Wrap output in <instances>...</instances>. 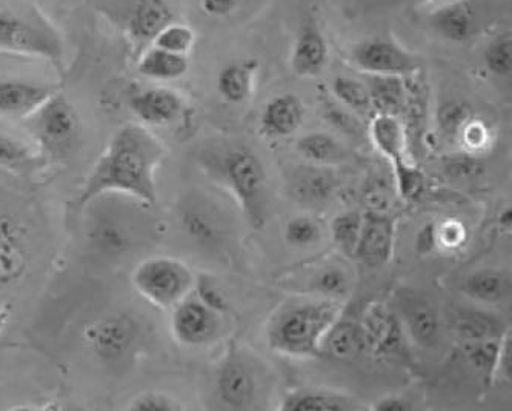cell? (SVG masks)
Listing matches in <instances>:
<instances>
[{
  "label": "cell",
  "instance_id": "cell-1",
  "mask_svg": "<svg viewBox=\"0 0 512 411\" xmlns=\"http://www.w3.org/2000/svg\"><path fill=\"white\" fill-rule=\"evenodd\" d=\"M162 142L142 124L120 127L87 176L77 205L105 196H127L150 207L157 202L156 170L165 158Z\"/></svg>",
  "mask_w": 512,
  "mask_h": 411
},
{
  "label": "cell",
  "instance_id": "cell-2",
  "mask_svg": "<svg viewBox=\"0 0 512 411\" xmlns=\"http://www.w3.org/2000/svg\"><path fill=\"white\" fill-rule=\"evenodd\" d=\"M342 316V302L334 299H299L282 305L271 318L266 338L280 355L316 358L334 322Z\"/></svg>",
  "mask_w": 512,
  "mask_h": 411
},
{
  "label": "cell",
  "instance_id": "cell-3",
  "mask_svg": "<svg viewBox=\"0 0 512 411\" xmlns=\"http://www.w3.org/2000/svg\"><path fill=\"white\" fill-rule=\"evenodd\" d=\"M0 50L64 64V41L30 0H0Z\"/></svg>",
  "mask_w": 512,
  "mask_h": 411
},
{
  "label": "cell",
  "instance_id": "cell-4",
  "mask_svg": "<svg viewBox=\"0 0 512 411\" xmlns=\"http://www.w3.org/2000/svg\"><path fill=\"white\" fill-rule=\"evenodd\" d=\"M25 125L42 161H65L79 141V117L67 97L59 91L30 114Z\"/></svg>",
  "mask_w": 512,
  "mask_h": 411
},
{
  "label": "cell",
  "instance_id": "cell-5",
  "mask_svg": "<svg viewBox=\"0 0 512 411\" xmlns=\"http://www.w3.org/2000/svg\"><path fill=\"white\" fill-rule=\"evenodd\" d=\"M223 184L230 188L243 214L254 228L266 221V171L259 156L250 148L233 147L219 161Z\"/></svg>",
  "mask_w": 512,
  "mask_h": 411
},
{
  "label": "cell",
  "instance_id": "cell-6",
  "mask_svg": "<svg viewBox=\"0 0 512 411\" xmlns=\"http://www.w3.org/2000/svg\"><path fill=\"white\" fill-rule=\"evenodd\" d=\"M137 293L154 307L171 310L190 296L196 276L185 262L170 256L143 259L131 274Z\"/></svg>",
  "mask_w": 512,
  "mask_h": 411
},
{
  "label": "cell",
  "instance_id": "cell-7",
  "mask_svg": "<svg viewBox=\"0 0 512 411\" xmlns=\"http://www.w3.org/2000/svg\"><path fill=\"white\" fill-rule=\"evenodd\" d=\"M97 7L139 44L153 42L173 22L167 0H97Z\"/></svg>",
  "mask_w": 512,
  "mask_h": 411
},
{
  "label": "cell",
  "instance_id": "cell-8",
  "mask_svg": "<svg viewBox=\"0 0 512 411\" xmlns=\"http://www.w3.org/2000/svg\"><path fill=\"white\" fill-rule=\"evenodd\" d=\"M88 350L105 364L125 361L133 353L139 339V324L124 313L97 318L84 331Z\"/></svg>",
  "mask_w": 512,
  "mask_h": 411
},
{
  "label": "cell",
  "instance_id": "cell-9",
  "mask_svg": "<svg viewBox=\"0 0 512 411\" xmlns=\"http://www.w3.org/2000/svg\"><path fill=\"white\" fill-rule=\"evenodd\" d=\"M359 325L365 351H370L377 356H393V358L406 355L408 335L405 327L399 316L389 310L386 305L379 302L371 304L363 313Z\"/></svg>",
  "mask_w": 512,
  "mask_h": 411
},
{
  "label": "cell",
  "instance_id": "cell-10",
  "mask_svg": "<svg viewBox=\"0 0 512 411\" xmlns=\"http://www.w3.org/2000/svg\"><path fill=\"white\" fill-rule=\"evenodd\" d=\"M171 315V331L177 342L187 347L210 344L219 336L222 315L199 298H187L174 305Z\"/></svg>",
  "mask_w": 512,
  "mask_h": 411
},
{
  "label": "cell",
  "instance_id": "cell-11",
  "mask_svg": "<svg viewBox=\"0 0 512 411\" xmlns=\"http://www.w3.org/2000/svg\"><path fill=\"white\" fill-rule=\"evenodd\" d=\"M397 219L383 211H366L354 258L370 268H382L396 250Z\"/></svg>",
  "mask_w": 512,
  "mask_h": 411
},
{
  "label": "cell",
  "instance_id": "cell-12",
  "mask_svg": "<svg viewBox=\"0 0 512 411\" xmlns=\"http://www.w3.org/2000/svg\"><path fill=\"white\" fill-rule=\"evenodd\" d=\"M353 62L366 74L383 76H413L420 70V61L414 54L394 42L374 39L354 47Z\"/></svg>",
  "mask_w": 512,
  "mask_h": 411
},
{
  "label": "cell",
  "instance_id": "cell-13",
  "mask_svg": "<svg viewBox=\"0 0 512 411\" xmlns=\"http://www.w3.org/2000/svg\"><path fill=\"white\" fill-rule=\"evenodd\" d=\"M216 390L223 404L234 410H248L259 395L256 371L239 353L231 351L217 371Z\"/></svg>",
  "mask_w": 512,
  "mask_h": 411
},
{
  "label": "cell",
  "instance_id": "cell-14",
  "mask_svg": "<svg viewBox=\"0 0 512 411\" xmlns=\"http://www.w3.org/2000/svg\"><path fill=\"white\" fill-rule=\"evenodd\" d=\"M399 301V318L406 335L422 347H436L442 336V319L434 304L414 293L400 296Z\"/></svg>",
  "mask_w": 512,
  "mask_h": 411
},
{
  "label": "cell",
  "instance_id": "cell-15",
  "mask_svg": "<svg viewBox=\"0 0 512 411\" xmlns=\"http://www.w3.org/2000/svg\"><path fill=\"white\" fill-rule=\"evenodd\" d=\"M128 105L145 127H167L183 110L182 97L176 91L163 87L136 91L131 94Z\"/></svg>",
  "mask_w": 512,
  "mask_h": 411
},
{
  "label": "cell",
  "instance_id": "cell-16",
  "mask_svg": "<svg viewBox=\"0 0 512 411\" xmlns=\"http://www.w3.org/2000/svg\"><path fill=\"white\" fill-rule=\"evenodd\" d=\"M56 91V88L42 82L2 79L0 81V117L27 119Z\"/></svg>",
  "mask_w": 512,
  "mask_h": 411
},
{
  "label": "cell",
  "instance_id": "cell-17",
  "mask_svg": "<svg viewBox=\"0 0 512 411\" xmlns=\"http://www.w3.org/2000/svg\"><path fill=\"white\" fill-rule=\"evenodd\" d=\"M337 185L339 182L333 168L328 165L310 164L294 171L290 191L299 204L317 207L333 198Z\"/></svg>",
  "mask_w": 512,
  "mask_h": 411
},
{
  "label": "cell",
  "instance_id": "cell-18",
  "mask_svg": "<svg viewBox=\"0 0 512 411\" xmlns=\"http://www.w3.org/2000/svg\"><path fill=\"white\" fill-rule=\"evenodd\" d=\"M305 117L302 101L294 94H280L271 99L260 116L262 133L274 139L296 133Z\"/></svg>",
  "mask_w": 512,
  "mask_h": 411
},
{
  "label": "cell",
  "instance_id": "cell-19",
  "mask_svg": "<svg viewBox=\"0 0 512 411\" xmlns=\"http://www.w3.org/2000/svg\"><path fill=\"white\" fill-rule=\"evenodd\" d=\"M449 328L463 342L502 338L506 328L497 316L479 308H454L449 315Z\"/></svg>",
  "mask_w": 512,
  "mask_h": 411
},
{
  "label": "cell",
  "instance_id": "cell-20",
  "mask_svg": "<svg viewBox=\"0 0 512 411\" xmlns=\"http://www.w3.org/2000/svg\"><path fill=\"white\" fill-rule=\"evenodd\" d=\"M365 408V405L351 396L340 391L326 390V388H300V390L291 391L282 399V405H280V410L286 411H357Z\"/></svg>",
  "mask_w": 512,
  "mask_h": 411
},
{
  "label": "cell",
  "instance_id": "cell-21",
  "mask_svg": "<svg viewBox=\"0 0 512 411\" xmlns=\"http://www.w3.org/2000/svg\"><path fill=\"white\" fill-rule=\"evenodd\" d=\"M370 136L377 150L393 165V171L411 164L406 153L405 128L399 117L377 114L371 121Z\"/></svg>",
  "mask_w": 512,
  "mask_h": 411
},
{
  "label": "cell",
  "instance_id": "cell-22",
  "mask_svg": "<svg viewBox=\"0 0 512 411\" xmlns=\"http://www.w3.org/2000/svg\"><path fill=\"white\" fill-rule=\"evenodd\" d=\"M328 62V44L319 28L308 21L300 28L291 65L299 76H317Z\"/></svg>",
  "mask_w": 512,
  "mask_h": 411
},
{
  "label": "cell",
  "instance_id": "cell-23",
  "mask_svg": "<svg viewBox=\"0 0 512 411\" xmlns=\"http://www.w3.org/2000/svg\"><path fill=\"white\" fill-rule=\"evenodd\" d=\"M27 251L19 225L0 218V284H10L24 273Z\"/></svg>",
  "mask_w": 512,
  "mask_h": 411
},
{
  "label": "cell",
  "instance_id": "cell-24",
  "mask_svg": "<svg viewBox=\"0 0 512 411\" xmlns=\"http://www.w3.org/2000/svg\"><path fill=\"white\" fill-rule=\"evenodd\" d=\"M306 295L342 302L353 290V278L342 262H323L314 268L310 281L305 282Z\"/></svg>",
  "mask_w": 512,
  "mask_h": 411
},
{
  "label": "cell",
  "instance_id": "cell-25",
  "mask_svg": "<svg viewBox=\"0 0 512 411\" xmlns=\"http://www.w3.org/2000/svg\"><path fill=\"white\" fill-rule=\"evenodd\" d=\"M365 85L377 113L400 116L408 108L409 93L402 77L366 74Z\"/></svg>",
  "mask_w": 512,
  "mask_h": 411
},
{
  "label": "cell",
  "instance_id": "cell-26",
  "mask_svg": "<svg viewBox=\"0 0 512 411\" xmlns=\"http://www.w3.org/2000/svg\"><path fill=\"white\" fill-rule=\"evenodd\" d=\"M463 295L482 304H502L511 293V279L508 274L496 268L474 271L463 281Z\"/></svg>",
  "mask_w": 512,
  "mask_h": 411
},
{
  "label": "cell",
  "instance_id": "cell-27",
  "mask_svg": "<svg viewBox=\"0 0 512 411\" xmlns=\"http://www.w3.org/2000/svg\"><path fill=\"white\" fill-rule=\"evenodd\" d=\"M431 25L446 41L465 42L476 31V13L466 2L449 4L433 14Z\"/></svg>",
  "mask_w": 512,
  "mask_h": 411
},
{
  "label": "cell",
  "instance_id": "cell-28",
  "mask_svg": "<svg viewBox=\"0 0 512 411\" xmlns=\"http://www.w3.org/2000/svg\"><path fill=\"white\" fill-rule=\"evenodd\" d=\"M188 68L190 62L185 54L171 53L154 45L142 54L137 64L142 76L160 82L177 81L187 74Z\"/></svg>",
  "mask_w": 512,
  "mask_h": 411
},
{
  "label": "cell",
  "instance_id": "cell-29",
  "mask_svg": "<svg viewBox=\"0 0 512 411\" xmlns=\"http://www.w3.org/2000/svg\"><path fill=\"white\" fill-rule=\"evenodd\" d=\"M322 351L339 361H353L365 351L360 325L353 321H342L340 316L323 338Z\"/></svg>",
  "mask_w": 512,
  "mask_h": 411
},
{
  "label": "cell",
  "instance_id": "cell-30",
  "mask_svg": "<svg viewBox=\"0 0 512 411\" xmlns=\"http://www.w3.org/2000/svg\"><path fill=\"white\" fill-rule=\"evenodd\" d=\"M256 64L253 62H237L220 71L217 77V90L220 96L230 104H242L247 101L253 91V77Z\"/></svg>",
  "mask_w": 512,
  "mask_h": 411
},
{
  "label": "cell",
  "instance_id": "cell-31",
  "mask_svg": "<svg viewBox=\"0 0 512 411\" xmlns=\"http://www.w3.org/2000/svg\"><path fill=\"white\" fill-rule=\"evenodd\" d=\"M296 148L300 156L310 164L328 165V167L339 164L346 156L345 150L336 137L320 131L300 137Z\"/></svg>",
  "mask_w": 512,
  "mask_h": 411
},
{
  "label": "cell",
  "instance_id": "cell-32",
  "mask_svg": "<svg viewBox=\"0 0 512 411\" xmlns=\"http://www.w3.org/2000/svg\"><path fill=\"white\" fill-rule=\"evenodd\" d=\"M362 224L363 214L356 210L337 214L331 222L334 245L346 258H354Z\"/></svg>",
  "mask_w": 512,
  "mask_h": 411
},
{
  "label": "cell",
  "instance_id": "cell-33",
  "mask_svg": "<svg viewBox=\"0 0 512 411\" xmlns=\"http://www.w3.org/2000/svg\"><path fill=\"white\" fill-rule=\"evenodd\" d=\"M39 161L42 159L36 148L5 131H0V168L20 171L33 167Z\"/></svg>",
  "mask_w": 512,
  "mask_h": 411
},
{
  "label": "cell",
  "instance_id": "cell-34",
  "mask_svg": "<svg viewBox=\"0 0 512 411\" xmlns=\"http://www.w3.org/2000/svg\"><path fill=\"white\" fill-rule=\"evenodd\" d=\"M333 93L340 104L360 116H368L374 110L370 91L366 85L363 82L354 81L351 77H336L333 82Z\"/></svg>",
  "mask_w": 512,
  "mask_h": 411
},
{
  "label": "cell",
  "instance_id": "cell-35",
  "mask_svg": "<svg viewBox=\"0 0 512 411\" xmlns=\"http://www.w3.org/2000/svg\"><path fill=\"white\" fill-rule=\"evenodd\" d=\"M500 339L502 338L463 342V353L466 359L486 381H493L496 378Z\"/></svg>",
  "mask_w": 512,
  "mask_h": 411
},
{
  "label": "cell",
  "instance_id": "cell-36",
  "mask_svg": "<svg viewBox=\"0 0 512 411\" xmlns=\"http://www.w3.org/2000/svg\"><path fill=\"white\" fill-rule=\"evenodd\" d=\"M471 117H473V110L466 102L456 101V99L443 102L437 111L440 133L449 141H456Z\"/></svg>",
  "mask_w": 512,
  "mask_h": 411
},
{
  "label": "cell",
  "instance_id": "cell-37",
  "mask_svg": "<svg viewBox=\"0 0 512 411\" xmlns=\"http://www.w3.org/2000/svg\"><path fill=\"white\" fill-rule=\"evenodd\" d=\"M182 224L190 238L199 244L211 245L219 239V224L205 211L190 208L182 214Z\"/></svg>",
  "mask_w": 512,
  "mask_h": 411
},
{
  "label": "cell",
  "instance_id": "cell-38",
  "mask_svg": "<svg viewBox=\"0 0 512 411\" xmlns=\"http://www.w3.org/2000/svg\"><path fill=\"white\" fill-rule=\"evenodd\" d=\"M194 39H196V36H194V31L190 27L171 22L154 37L153 45L162 48V50L171 51V53L187 56L193 48Z\"/></svg>",
  "mask_w": 512,
  "mask_h": 411
},
{
  "label": "cell",
  "instance_id": "cell-39",
  "mask_svg": "<svg viewBox=\"0 0 512 411\" xmlns=\"http://www.w3.org/2000/svg\"><path fill=\"white\" fill-rule=\"evenodd\" d=\"M320 225L310 216H296L285 225V241L296 248L313 247L320 241Z\"/></svg>",
  "mask_w": 512,
  "mask_h": 411
},
{
  "label": "cell",
  "instance_id": "cell-40",
  "mask_svg": "<svg viewBox=\"0 0 512 411\" xmlns=\"http://www.w3.org/2000/svg\"><path fill=\"white\" fill-rule=\"evenodd\" d=\"M486 68L496 76H509L512 71V42L509 34L496 37L491 44L486 47L485 56Z\"/></svg>",
  "mask_w": 512,
  "mask_h": 411
},
{
  "label": "cell",
  "instance_id": "cell-41",
  "mask_svg": "<svg viewBox=\"0 0 512 411\" xmlns=\"http://www.w3.org/2000/svg\"><path fill=\"white\" fill-rule=\"evenodd\" d=\"M394 181H396V190L403 201H414L419 196L423 188V173L420 168L411 162L399 170H394Z\"/></svg>",
  "mask_w": 512,
  "mask_h": 411
},
{
  "label": "cell",
  "instance_id": "cell-42",
  "mask_svg": "<svg viewBox=\"0 0 512 411\" xmlns=\"http://www.w3.org/2000/svg\"><path fill=\"white\" fill-rule=\"evenodd\" d=\"M127 408L131 411H180L183 405L165 393L150 391L134 398Z\"/></svg>",
  "mask_w": 512,
  "mask_h": 411
},
{
  "label": "cell",
  "instance_id": "cell-43",
  "mask_svg": "<svg viewBox=\"0 0 512 411\" xmlns=\"http://www.w3.org/2000/svg\"><path fill=\"white\" fill-rule=\"evenodd\" d=\"M194 290H196L197 298L203 302V304H207L208 307L213 308V310L219 311L220 315L223 313H227L228 311V301L223 295V291L217 287L216 282L210 278L196 279V285H194Z\"/></svg>",
  "mask_w": 512,
  "mask_h": 411
},
{
  "label": "cell",
  "instance_id": "cell-44",
  "mask_svg": "<svg viewBox=\"0 0 512 411\" xmlns=\"http://www.w3.org/2000/svg\"><path fill=\"white\" fill-rule=\"evenodd\" d=\"M459 139L468 151H480L489 142L488 128L476 117H471L468 124L463 127Z\"/></svg>",
  "mask_w": 512,
  "mask_h": 411
},
{
  "label": "cell",
  "instance_id": "cell-45",
  "mask_svg": "<svg viewBox=\"0 0 512 411\" xmlns=\"http://www.w3.org/2000/svg\"><path fill=\"white\" fill-rule=\"evenodd\" d=\"M465 227L459 222L449 221L437 227V244L446 248H457L465 242Z\"/></svg>",
  "mask_w": 512,
  "mask_h": 411
},
{
  "label": "cell",
  "instance_id": "cell-46",
  "mask_svg": "<svg viewBox=\"0 0 512 411\" xmlns=\"http://www.w3.org/2000/svg\"><path fill=\"white\" fill-rule=\"evenodd\" d=\"M497 375L502 376L505 381L512 379V336L511 328H506L500 339L499 356H497Z\"/></svg>",
  "mask_w": 512,
  "mask_h": 411
},
{
  "label": "cell",
  "instance_id": "cell-47",
  "mask_svg": "<svg viewBox=\"0 0 512 411\" xmlns=\"http://www.w3.org/2000/svg\"><path fill=\"white\" fill-rule=\"evenodd\" d=\"M370 408L376 411H409L414 410V405L402 396H385L377 399Z\"/></svg>",
  "mask_w": 512,
  "mask_h": 411
},
{
  "label": "cell",
  "instance_id": "cell-48",
  "mask_svg": "<svg viewBox=\"0 0 512 411\" xmlns=\"http://www.w3.org/2000/svg\"><path fill=\"white\" fill-rule=\"evenodd\" d=\"M239 0H202L205 13L213 17H225L236 10Z\"/></svg>",
  "mask_w": 512,
  "mask_h": 411
},
{
  "label": "cell",
  "instance_id": "cell-49",
  "mask_svg": "<svg viewBox=\"0 0 512 411\" xmlns=\"http://www.w3.org/2000/svg\"><path fill=\"white\" fill-rule=\"evenodd\" d=\"M417 242H419V251L433 248L437 244V225H426L417 236Z\"/></svg>",
  "mask_w": 512,
  "mask_h": 411
},
{
  "label": "cell",
  "instance_id": "cell-50",
  "mask_svg": "<svg viewBox=\"0 0 512 411\" xmlns=\"http://www.w3.org/2000/svg\"><path fill=\"white\" fill-rule=\"evenodd\" d=\"M0 325H2V322H0Z\"/></svg>",
  "mask_w": 512,
  "mask_h": 411
}]
</instances>
